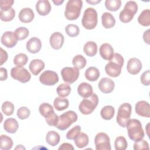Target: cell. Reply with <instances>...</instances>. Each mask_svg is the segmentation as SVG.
I'll use <instances>...</instances> for the list:
<instances>
[{"label":"cell","instance_id":"6da1fadb","mask_svg":"<svg viewBox=\"0 0 150 150\" xmlns=\"http://www.w3.org/2000/svg\"><path fill=\"white\" fill-rule=\"evenodd\" d=\"M124 58L120 54L114 53L112 59L105 66L106 73L112 77L119 76L121 73V69L124 65Z\"/></svg>","mask_w":150,"mask_h":150},{"label":"cell","instance_id":"7a4b0ae2","mask_svg":"<svg viewBox=\"0 0 150 150\" xmlns=\"http://www.w3.org/2000/svg\"><path fill=\"white\" fill-rule=\"evenodd\" d=\"M129 138L136 142L144 137L145 134L141 122L137 119H130L126 125Z\"/></svg>","mask_w":150,"mask_h":150},{"label":"cell","instance_id":"3957f363","mask_svg":"<svg viewBox=\"0 0 150 150\" xmlns=\"http://www.w3.org/2000/svg\"><path fill=\"white\" fill-rule=\"evenodd\" d=\"M83 6L81 0H69L66 4L64 16L66 18L70 21L77 19L81 12Z\"/></svg>","mask_w":150,"mask_h":150},{"label":"cell","instance_id":"277c9868","mask_svg":"<svg viewBox=\"0 0 150 150\" xmlns=\"http://www.w3.org/2000/svg\"><path fill=\"white\" fill-rule=\"evenodd\" d=\"M39 111L46 119V122L49 126H56L59 121V116L55 114L53 107L50 104H41L39 107Z\"/></svg>","mask_w":150,"mask_h":150},{"label":"cell","instance_id":"5b68a950","mask_svg":"<svg viewBox=\"0 0 150 150\" xmlns=\"http://www.w3.org/2000/svg\"><path fill=\"white\" fill-rule=\"evenodd\" d=\"M98 104V97L95 93L90 97L84 98L79 105L80 112L84 115H88L93 112Z\"/></svg>","mask_w":150,"mask_h":150},{"label":"cell","instance_id":"8992f818","mask_svg":"<svg viewBox=\"0 0 150 150\" xmlns=\"http://www.w3.org/2000/svg\"><path fill=\"white\" fill-rule=\"evenodd\" d=\"M98 22V15L95 9L87 8L83 14L81 23L83 26L88 30H91L96 28Z\"/></svg>","mask_w":150,"mask_h":150},{"label":"cell","instance_id":"52a82bcc","mask_svg":"<svg viewBox=\"0 0 150 150\" xmlns=\"http://www.w3.org/2000/svg\"><path fill=\"white\" fill-rule=\"evenodd\" d=\"M137 11V4L134 1H128L119 14L120 20L123 23H128L133 19Z\"/></svg>","mask_w":150,"mask_h":150},{"label":"cell","instance_id":"ba28073f","mask_svg":"<svg viewBox=\"0 0 150 150\" xmlns=\"http://www.w3.org/2000/svg\"><path fill=\"white\" fill-rule=\"evenodd\" d=\"M78 118L77 114L73 111H68L59 116V121L56 127L62 131L67 129Z\"/></svg>","mask_w":150,"mask_h":150},{"label":"cell","instance_id":"9c48e42d","mask_svg":"<svg viewBox=\"0 0 150 150\" xmlns=\"http://www.w3.org/2000/svg\"><path fill=\"white\" fill-rule=\"evenodd\" d=\"M132 111V107L129 103H125L122 104L118 108L116 120L121 127L125 128L130 117Z\"/></svg>","mask_w":150,"mask_h":150},{"label":"cell","instance_id":"30bf717a","mask_svg":"<svg viewBox=\"0 0 150 150\" xmlns=\"http://www.w3.org/2000/svg\"><path fill=\"white\" fill-rule=\"evenodd\" d=\"M11 76L14 80L22 83L28 82L31 78V75L26 69L18 66L14 67L11 69Z\"/></svg>","mask_w":150,"mask_h":150},{"label":"cell","instance_id":"8fae6325","mask_svg":"<svg viewBox=\"0 0 150 150\" xmlns=\"http://www.w3.org/2000/svg\"><path fill=\"white\" fill-rule=\"evenodd\" d=\"M96 150H111L110 140L108 135L104 132L98 133L94 138Z\"/></svg>","mask_w":150,"mask_h":150},{"label":"cell","instance_id":"7c38bea8","mask_svg":"<svg viewBox=\"0 0 150 150\" xmlns=\"http://www.w3.org/2000/svg\"><path fill=\"white\" fill-rule=\"evenodd\" d=\"M61 75L64 82L72 84L79 78V70L74 67H65L61 70Z\"/></svg>","mask_w":150,"mask_h":150},{"label":"cell","instance_id":"4fadbf2b","mask_svg":"<svg viewBox=\"0 0 150 150\" xmlns=\"http://www.w3.org/2000/svg\"><path fill=\"white\" fill-rule=\"evenodd\" d=\"M39 81L43 85L53 86L59 81V77L55 71L46 70L40 76Z\"/></svg>","mask_w":150,"mask_h":150},{"label":"cell","instance_id":"5bb4252c","mask_svg":"<svg viewBox=\"0 0 150 150\" xmlns=\"http://www.w3.org/2000/svg\"><path fill=\"white\" fill-rule=\"evenodd\" d=\"M18 40V38L15 32L11 31L5 32L1 38L2 44L8 48L14 47L16 45Z\"/></svg>","mask_w":150,"mask_h":150},{"label":"cell","instance_id":"9a60e30c","mask_svg":"<svg viewBox=\"0 0 150 150\" xmlns=\"http://www.w3.org/2000/svg\"><path fill=\"white\" fill-rule=\"evenodd\" d=\"M135 112L139 116L149 118L150 117V105L145 101H139L135 105Z\"/></svg>","mask_w":150,"mask_h":150},{"label":"cell","instance_id":"2e32d148","mask_svg":"<svg viewBox=\"0 0 150 150\" xmlns=\"http://www.w3.org/2000/svg\"><path fill=\"white\" fill-rule=\"evenodd\" d=\"M142 63L141 60L137 58L133 57L127 62V69L129 73L131 74H137L142 69Z\"/></svg>","mask_w":150,"mask_h":150},{"label":"cell","instance_id":"e0dca14e","mask_svg":"<svg viewBox=\"0 0 150 150\" xmlns=\"http://www.w3.org/2000/svg\"><path fill=\"white\" fill-rule=\"evenodd\" d=\"M98 88L103 93H110L114 88L115 84L113 80L110 78H102L98 83Z\"/></svg>","mask_w":150,"mask_h":150},{"label":"cell","instance_id":"ac0fdd59","mask_svg":"<svg viewBox=\"0 0 150 150\" xmlns=\"http://www.w3.org/2000/svg\"><path fill=\"white\" fill-rule=\"evenodd\" d=\"M64 40V38L63 35L60 32H56L51 35L49 42L51 47L53 49L55 50H59L62 47Z\"/></svg>","mask_w":150,"mask_h":150},{"label":"cell","instance_id":"d6986e66","mask_svg":"<svg viewBox=\"0 0 150 150\" xmlns=\"http://www.w3.org/2000/svg\"><path fill=\"white\" fill-rule=\"evenodd\" d=\"M99 52L101 57L105 60H110L114 56V49L112 46L108 43H103L101 45Z\"/></svg>","mask_w":150,"mask_h":150},{"label":"cell","instance_id":"ffe728a7","mask_svg":"<svg viewBox=\"0 0 150 150\" xmlns=\"http://www.w3.org/2000/svg\"><path fill=\"white\" fill-rule=\"evenodd\" d=\"M26 47L27 50L30 53H37L42 47L41 40L36 37H33L27 42Z\"/></svg>","mask_w":150,"mask_h":150},{"label":"cell","instance_id":"44dd1931","mask_svg":"<svg viewBox=\"0 0 150 150\" xmlns=\"http://www.w3.org/2000/svg\"><path fill=\"white\" fill-rule=\"evenodd\" d=\"M36 10L41 16L48 15L51 11V5L47 0H39L36 2Z\"/></svg>","mask_w":150,"mask_h":150},{"label":"cell","instance_id":"7402d4cb","mask_svg":"<svg viewBox=\"0 0 150 150\" xmlns=\"http://www.w3.org/2000/svg\"><path fill=\"white\" fill-rule=\"evenodd\" d=\"M18 17L21 22L23 23H29L34 19L35 14L31 8H24L20 11Z\"/></svg>","mask_w":150,"mask_h":150},{"label":"cell","instance_id":"603a6c76","mask_svg":"<svg viewBox=\"0 0 150 150\" xmlns=\"http://www.w3.org/2000/svg\"><path fill=\"white\" fill-rule=\"evenodd\" d=\"M29 68L34 76H37L45 68V63L40 59H33L30 62Z\"/></svg>","mask_w":150,"mask_h":150},{"label":"cell","instance_id":"cb8c5ba5","mask_svg":"<svg viewBox=\"0 0 150 150\" xmlns=\"http://www.w3.org/2000/svg\"><path fill=\"white\" fill-rule=\"evenodd\" d=\"M78 94L83 98L90 97L93 94L92 86L86 82L80 83L77 87Z\"/></svg>","mask_w":150,"mask_h":150},{"label":"cell","instance_id":"d4e9b609","mask_svg":"<svg viewBox=\"0 0 150 150\" xmlns=\"http://www.w3.org/2000/svg\"><path fill=\"white\" fill-rule=\"evenodd\" d=\"M19 127V124L16 120L13 118H9L5 120L4 123V128L8 133L13 134L16 132Z\"/></svg>","mask_w":150,"mask_h":150},{"label":"cell","instance_id":"484cf974","mask_svg":"<svg viewBox=\"0 0 150 150\" xmlns=\"http://www.w3.org/2000/svg\"><path fill=\"white\" fill-rule=\"evenodd\" d=\"M101 22L103 26L106 29L112 28L115 24L114 16L110 12H104L101 16Z\"/></svg>","mask_w":150,"mask_h":150},{"label":"cell","instance_id":"4316f807","mask_svg":"<svg viewBox=\"0 0 150 150\" xmlns=\"http://www.w3.org/2000/svg\"><path fill=\"white\" fill-rule=\"evenodd\" d=\"M85 77L90 81H96L100 77V71L96 67H89L85 71Z\"/></svg>","mask_w":150,"mask_h":150},{"label":"cell","instance_id":"83f0119b","mask_svg":"<svg viewBox=\"0 0 150 150\" xmlns=\"http://www.w3.org/2000/svg\"><path fill=\"white\" fill-rule=\"evenodd\" d=\"M83 51L88 56L93 57L97 54V45L94 42H87L83 47Z\"/></svg>","mask_w":150,"mask_h":150},{"label":"cell","instance_id":"f1b7e54d","mask_svg":"<svg viewBox=\"0 0 150 150\" xmlns=\"http://www.w3.org/2000/svg\"><path fill=\"white\" fill-rule=\"evenodd\" d=\"M46 141L48 144L54 146L60 142V135L54 131H50L46 134Z\"/></svg>","mask_w":150,"mask_h":150},{"label":"cell","instance_id":"f546056e","mask_svg":"<svg viewBox=\"0 0 150 150\" xmlns=\"http://www.w3.org/2000/svg\"><path fill=\"white\" fill-rule=\"evenodd\" d=\"M74 140L75 145L79 148H83L86 146L89 141L88 135L84 132H80Z\"/></svg>","mask_w":150,"mask_h":150},{"label":"cell","instance_id":"4dcf8cb0","mask_svg":"<svg viewBox=\"0 0 150 150\" xmlns=\"http://www.w3.org/2000/svg\"><path fill=\"white\" fill-rule=\"evenodd\" d=\"M69 105V100L61 97H56L53 102V105L57 111H63L67 108Z\"/></svg>","mask_w":150,"mask_h":150},{"label":"cell","instance_id":"1f68e13d","mask_svg":"<svg viewBox=\"0 0 150 150\" xmlns=\"http://www.w3.org/2000/svg\"><path fill=\"white\" fill-rule=\"evenodd\" d=\"M138 22L144 26H149L150 25V11L148 9L142 11L138 18Z\"/></svg>","mask_w":150,"mask_h":150},{"label":"cell","instance_id":"d6a6232c","mask_svg":"<svg viewBox=\"0 0 150 150\" xmlns=\"http://www.w3.org/2000/svg\"><path fill=\"white\" fill-rule=\"evenodd\" d=\"M115 110L111 105L104 106L100 111V115L101 117L105 120H110L112 119L114 115Z\"/></svg>","mask_w":150,"mask_h":150},{"label":"cell","instance_id":"836d02e7","mask_svg":"<svg viewBox=\"0 0 150 150\" xmlns=\"http://www.w3.org/2000/svg\"><path fill=\"white\" fill-rule=\"evenodd\" d=\"M15 16V11L12 8L7 10H1L0 11L1 20L4 22H9L13 20Z\"/></svg>","mask_w":150,"mask_h":150},{"label":"cell","instance_id":"e575fe53","mask_svg":"<svg viewBox=\"0 0 150 150\" xmlns=\"http://www.w3.org/2000/svg\"><path fill=\"white\" fill-rule=\"evenodd\" d=\"M13 145V141L11 137L6 135H1L0 138V148L2 150L10 149Z\"/></svg>","mask_w":150,"mask_h":150},{"label":"cell","instance_id":"d590c367","mask_svg":"<svg viewBox=\"0 0 150 150\" xmlns=\"http://www.w3.org/2000/svg\"><path fill=\"white\" fill-rule=\"evenodd\" d=\"M72 63L74 67L78 69H82L86 66L87 61L86 59L83 55L77 54L73 57Z\"/></svg>","mask_w":150,"mask_h":150},{"label":"cell","instance_id":"8d00e7d4","mask_svg":"<svg viewBox=\"0 0 150 150\" xmlns=\"http://www.w3.org/2000/svg\"><path fill=\"white\" fill-rule=\"evenodd\" d=\"M56 91L57 94L60 97H65L70 94L71 92V87L68 84L62 83L57 87Z\"/></svg>","mask_w":150,"mask_h":150},{"label":"cell","instance_id":"74e56055","mask_svg":"<svg viewBox=\"0 0 150 150\" xmlns=\"http://www.w3.org/2000/svg\"><path fill=\"white\" fill-rule=\"evenodd\" d=\"M28 60V57L26 54L23 53H20L17 54L13 59L14 64L18 67H23L25 66Z\"/></svg>","mask_w":150,"mask_h":150},{"label":"cell","instance_id":"f35d334b","mask_svg":"<svg viewBox=\"0 0 150 150\" xmlns=\"http://www.w3.org/2000/svg\"><path fill=\"white\" fill-rule=\"evenodd\" d=\"M121 5V1L120 0H106L105 1V6L106 8L110 11H118Z\"/></svg>","mask_w":150,"mask_h":150},{"label":"cell","instance_id":"ab89813d","mask_svg":"<svg viewBox=\"0 0 150 150\" xmlns=\"http://www.w3.org/2000/svg\"><path fill=\"white\" fill-rule=\"evenodd\" d=\"M127 146V141L124 137L120 136L116 138L114 141V147L116 150H125Z\"/></svg>","mask_w":150,"mask_h":150},{"label":"cell","instance_id":"60d3db41","mask_svg":"<svg viewBox=\"0 0 150 150\" xmlns=\"http://www.w3.org/2000/svg\"><path fill=\"white\" fill-rule=\"evenodd\" d=\"M1 108H2V112L5 115L7 116H9L13 114L15 110V107L13 103H12L10 101H6L4 103H3Z\"/></svg>","mask_w":150,"mask_h":150},{"label":"cell","instance_id":"b9f144b4","mask_svg":"<svg viewBox=\"0 0 150 150\" xmlns=\"http://www.w3.org/2000/svg\"><path fill=\"white\" fill-rule=\"evenodd\" d=\"M65 31L70 37H75L79 35L80 33V29L76 25L69 24L66 26Z\"/></svg>","mask_w":150,"mask_h":150},{"label":"cell","instance_id":"7bdbcfd3","mask_svg":"<svg viewBox=\"0 0 150 150\" xmlns=\"http://www.w3.org/2000/svg\"><path fill=\"white\" fill-rule=\"evenodd\" d=\"M14 32L19 40H22L26 39L29 34V30L25 27H19L15 30Z\"/></svg>","mask_w":150,"mask_h":150},{"label":"cell","instance_id":"ee69618b","mask_svg":"<svg viewBox=\"0 0 150 150\" xmlns=\"http://www.w3.org/2000/svg\"><path fill=\"white\" fill-rule=\"evenodd\" d=\"M81 132V127L80 125H76L70 129L66 134V138L68 139H74Z\"/></svg>","mask_w":150,"mask_h":150},{"label":"cell","instance_id":"f6af8a7d","mask_svg":"<svg viewBox=\"0 0 150 150\" xmlns=\"http://www.w3.org/2000/svg\"><path fill=\"white\" fill-rule=\"evenodd\" d=\"M30 114L29 109L26 107H21L17 111V116L21 120L28 118Z\"/></svg>","mask_w":150,"mask_h":150},{"label":"cell","instance_id":"bcb514c9","mask_svg":"<svg viewBox=\"0 0 150 150\" xmlns=\"http://www.w3.org/2000/svg\"><path fill=\"white\" fill-rule=\"evenodd\" d=\"M149 144L148 142L144 139H141L138 141L135 142L134 144V150H141V149H149Z\"/></svg>","mask_w":150,"mask_h":150},{"label":"cell","instance_id":"7dc6e473","mask_svg":"<svg viewBox=\"0 0 150 150\" xmlns=\"http://www.w3.org/2000/svg\"><path fill=\"white\" fill-rule=\"evenodd\" d=\"M141 82L144 86H149L150 84V71L149 70L144 71L140 78Z\"/></svg>","mask_w":150,"mask_h":150},{"label":"cell","instance_id":"c3c4849f","mask_svg":"<svg viewBox=\"0 0 150 150\" xmlns=\"http://www.w3.org/2000/svg\"><path fill=\"white\" fill-rule=\"evenodd\" d=\"M14 1L13 0H1L0 1L1 10H7L11 8Z\"/></svg>","mask_w":150,"mask_h":150},{"label":"cell","instance_id":"681fc988","mask_svg":"<svg viewBox=\"0 0 150 150\" xmlns=\"http://www.w3.org/2000/svg\"><path fill=\"white\" fill-rule=\"evenodd\" d=\"M8 59L7 52L2 48H1V56H0V65H2Z\"/></svg>","mask_w":150,"mask_h":150},{"label":"cell","instance_id":"f907efd6","mask_svg":"<svg viewBox=\"0 0 150 150\" xmlns=\"http://www.w3.org/2000/svg\"><path fill=\"white\" fill-rule=\"evenodd\" d=\"M8 77L7 70L5 68L1 67L0 68V79L1 81L6 80Z\"/></svg>","mask_w":150,"mask_h":150},{"label":"cell","instance_id":"816d5d0a","mask_svg":"<svg viewBox=\"0 0 150 150\" xmlns=\"http://www.w3.org/2000/svg\"><path fill=\"white\" fill-rule=\"evenodd\" d=\"M59 150H73L74 148L71 144L69 143H63L58 148Z\"/></svg>","mask_w":150,"mask_h":150},{"label":"cell","instance_id":"f5cc1de1","mask_svg":"<svg viewBox=\"0 0 150 150\" xmlns=\"http://www.w3.org/2000/svg\"><path fill=\"white\" fill-rule=\"evenodd\" d=\"M143 39L146 43L149 45V29H148L144 32L143 34Z\"/></svg>","mask_w":150,"mask_h":150},{"label":"cell","instance_id":"db71d44e","mask_svg":"<svg viewBox=\"0 0 150 150\" xmlns=\"http://www.w3.org/2000/svg\"><path fill=\"white\" fill-rule=\"evenodd\" d=\"M86 2L88 4H91V5H96L97 4L100 3L101 2V1L100 0H99V1H92V0L88 1V0H87Z\"/></svg>","mask_w":150,"mask_h":150},{"label":"cell","instance_id":"11a10c76","mask_svg":"<svg viewBox=\"0 0 150 150\" xmlns=\"http://www.w3.org/2000/svg\"><path fill=\"white\" fill-rule=\"evenodd\" d=\"M63 2H64L63 0H62V1H59V0H57V1H53V2L56 5H61Z\"/></svg>","mask_w":150,"mask_h":150},{"label":"cell","instance_id":"9f6ffc18","mask_svg":"<svg viewBox=\"0 0 150 150\" xmlns=\"http://www.w3.org/2000/svg\"><path fill=\"white\" fill-rule=\"evenodd\" d=\"M25 149V148L23 147L22 145H18L15 148V149Z\"/></svg>","mask_w":150,"mask_h":150}]
</instances>
